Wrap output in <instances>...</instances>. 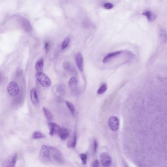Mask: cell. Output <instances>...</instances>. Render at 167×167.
Masks as SVG:
<instances>
[{
    "label": "cell",
    "instance_id": "obj_26",
    "mask_svg": "<svg viewBox=\"0 0 167 167\" xmlns=\"http://www.w3.org/2000/svg\"><path fill=\"white\" fill-rule=\"evenodd\" d=\"M80 158L82 164L83 165H85L87 163V156L86 154H80Z\"/></svg>",
    "mask_w": 167,
    "mask_h": 167
},
{
    "label": "cell",
    "instance_id": "obj_6",
    "mask_svg": "<svg viewBox=\"0 0 167 167\" xmlns=\"http://www.w3.org/2000/svg\"><path fill=\"white\" fill-rule=\"evenodd\" d=\"M109 128L112 131L118 130L119 128L120 122L119 119L116 116H112L108 121Z\"/></svg>",
    "mask_w": 167,
    "mask_h": 167
},
{
    "label": "cell",
    "instance_id": "obj_1",
    "mask_svg": "<svg viewBox=\"0 0 167 167\" xmlns=\"http://www.w3.org/2000/svg\"><path fill=\"white\" fill-rule=\"evenodd\" d=\"M36 79L43 86L49 87L52 84L51 80L43 72H37L36 74Z\"/></svg>",
    "mask_w": 167,
    "mask_h": 167
},
{
    "label": "cell",
    "instance_id": "obj_16",
    "mask_svg": "<svg viewBox=\"0 0 167 167\" xmlns=\"http://www.w3.org/2000/svg\"><path fill=\"white\" fill-rule=\"evenodd\" d=\"M77 137L76 133H74L72 139L70 140L67 144V147L69 148H75L77 145Z\"/></svg>",
    "mask_w": 167,
    "mask_h": 167
},
{
    "label": "cell",
    "instance_id": "obj_7",
    "mask_svg": "<svg viewBox=\"0 0 167 167\" xmlns=\"http://www.w3.org/2000/svg\"><path fill=\"white\" fill-rule=\"evenodd\" d=\"M75 60L77 67L79 69V71L81 72H84V57L82 53L79 52L77 53L75 55Z\"/></svg>",
    "mask_w": 167,
    "mask_h": 167
},
{
    "label": "cell",
    "instance_id": "obj_10",
    "mask_svg": "<svg viewBox=\"0 0 167 167\" xmlns=\"http://www.w3.org/2000/svg\"><path fill=\"white\" fill-rule=\"evenodd\" d=\"M69 86L72 92L75 93L77 90V79L75 77H73L69 81Z\"/></svg>",
    "mask_w": 167,
    "mask_h": 167
},
{
    "label": "cell",
    "instance_id": "obj_12",
    "mask_svg": "<svg viewBox=\"0 0 167 167\" xmlns=\"http://www.w3.org/2000/svg\"><path fill=\"white\" fill-rule=\"evenodd\" d=\"M30 98L33 104L36 106L39 104V99L38 97L37 93L35 89L33 88L30 92Z\"/></svg>",
    "mask_w": 167,
    "mask_h": 167
},
{
    "label": "cell",
    "instance_id": "obj_11",
    "mask_svg": "<svg viewBox=\"0 0 167 167\" xmlns=\"http://www.w3.org/2000/svg\"><path fill=\"white\" fill-rule=\"evenodd\" d=\"M122 51H115V52H113V53H110L108 55H106L105 57H104L103 60H102V62L104 63H106L109 62L110 60H111L113 58L116 57L120 55H121Z\"/></svg>",
    "mask_w": 167,
    "mask_h": 167
},
{
    "label": "cell",
    "instance_id": "obj_9",
    "mask_svg": "<svg viewBox=\"0 0 167 167\" xmlns=\"http://www.w3.org/2000/svg\"><path fill=\"white\" fill-rule=\"evenodd\" d=\"M48 127L49 128V134L51 136H53L55 135L59 134L61 130V128H60L57 124L55 123L50 122L48 124Z\"/></svg>",
    "mask_w": 167,
    "mask_h": 167
},
{
    "label": "cell",
    "instance_id": "obj_22",
    "mask_svg": "<svg viewBox=\"0 0 167 167\" xmlns=\"http://www.w3.org/2000/svg\"><path fill=\"white\" fill-rule=\"evenodd\" d=\"M65 104L67 106V107L68 108L69 110H70V112L71 113L73 116L75 115V107L73 106V104H72V103L69 102L68 101H65Z\"/></svg>",
    "mask_w": 167,
    "mask_h": 167
},
{
    "label": "cell",
    "instance_id": "obj_19",
    "mask_svg": "<svg viewBox=\"0 0 167 167\" xmlns=\"http://www.w3.org/2000/svg\"><path fill=\"white\" fill-rule=\"evenodd\" d=\"M56 92L59 94L60 95L64 96L66 93V88L64 84H60L56 87Z\"/></svg>",
    "mask_w": 167,
    "mask_h": 167
},
{
    "label": "cell",
    "instance_id": "obj_28",
    "mask_svg": "<svg viewBox=\"0 0 167 167\" xmlns=\"http://www.w3.org/2000/svg\"><path fill=\"white\" fill-rule=\"evenodd\" d=\"M93 152H94V154H95L96 152H97L98 148L97 141L96 140H94V141H93Z\"/></svg>",
    "mask_w": 167,
    "mask_h": 167
},
{
    "label": "cell",
    "instance_id": "obj_29",
    "mask_svg": "<svg viewBox=\"0 0 167 167\" xmlns=\"http://www.w3.org/2000/svg\"><path fill=\"white\" fill-rule=\"evenodd\" d=\"M100 164H99V161L98 160H96L95 161H94L93 163V164H92V167H99Z\"/></svg>",
    "mask_w": 167,
    "mask_h": 167
},
{
    "label": "cell",
    "instance_id": "obj_20",
    "mask_svg": "<svg viewBox=\"0 0 167 167\" xmlns=\"http://www.w3.org/2000/svg\"><path fill=\"white\" fill-rule=\"evenodd\" d=\"M22 24L25 31H27V32H29V31H31V23L27 19H24L22 20Z\"/></svg>",
    "mask_w": 167,
    "mask_h": 167
},
{
    "label": "cell",
    "instance_id": "obj_4",
    "mask_svg": "<svg viewBox=\"0 0 167 167\" xmlns=\"http://www.w3.org/2000/svg\"><path fill=\"white\" fill-rule=\"evenodd\" d=\"M7 91L10 96L15 97L19 94V87L15 81H11L7 86Z\"/></svg>",
    "mask_w": 167,
    "mask_h": 167
},
{
    "label": "cell",
    "instance_id": "obj_23",
    "mask_svg": "<svg viewBox=\"0 0 167 167\" xmlns=\"http://www.w3.org/2000/svg\"><path fill=\"white\" fill-rule=\"evenodd\" d=\"M63 68L65 70L68 71H70V72H73L75 71V69L73 68V67L71 65V64H70L68 62H64L63 63Z\"/></svg>",
    "mask_w": 167,
    "mask_h": 167
},
{
    "label": "cell",
    "instance_id": "obj_8",
    "mask_svg": "<svg viewBox=\"0 0 167 167\" xmlns=\"http://www.w3.org/2000/svg\"><path fill=\"white\" fill-rule=\"evenodd\" d=\"M100 160L102 166L104 167H109L112 163V159L110 156L106 152L101 154Z\"/></svg>",
    "mask_w": 167,
    "mask_h": 167
},
{
    "label": "cell",
    "instance_id": "obj_25",
    "mask_svg": "<svg viewBox=\"0 0 167 167\" xmlns=\"http://www.w3.org/2000/svg\"><path fill=\"white\" fill-rule=\"evenodd\" d=\"M70 38L69 37L66 38L64 41L62 42L61 44V48L62 49H64L68 46L70 43Z\"/></svg>",
    "mask_w": 167,
    "mask_h": 167
},
{
    "label": "cell",
    "instance_id": "obj_30",
    "mask_svg": "<svg viewBox=\"0 0 167 167\" xmlns=\"http://www.w3.org/2000/svg\"><path fill=\"white\" fill-rule=\"evenodd\" d=\"M49 45L48 42H46L45 43V49L46 50L47 52H48L49 50Z\"/></svg>",
    "mask_w": 167,
    "mask_h": 167
},
{
    "label": "cell",
    "instance_id": "obj_17",
    "mask_svg": "<svg viewBox=\"0 0 167 167\" xmlns=\"http://www.w3.org/2000/svg\"><path fill=\"white\" fill-rule=\"evenodd\" d=\"M159 34H160V37L161 38V39L163 42H167V31L165 28H161L159 31Z\"/></svg>",
    "mask_w": 167,
    "mask_h": 167
},
{
    "label": "cell",
    "instance_id": "obj_24",
    "mask_svg": "<svg viewBox=\"0 0 167 167\" xmlns=\"http://www.w3.org/2000/svg\"><path fill=\"white\" fill-rule=\"evenodd\" d=\"M107 88H108V87H107L106 84H102L98 89V90H97V94L98 95H102V94H104L107 90Z\"/></svg>",
    "mask_w": 167,
    "mask_h": 167
},
{
    "label": "cell",
    "instance_id": "obj_13",
    "mask_svg": "<svg viewBox=\"0 0 167 167\" xmlns=\"http://www.w3.org/2000/svg\"><path fill=\"white\" fill-rule=\"evenodd\" d=\"M142 14L147 17L148 21L150 22H153L156 18V16L155 15V14H154L150 11H146L143 12Z\"/></svg>",
    "mask_w": 167,
    "mask_h": 167
},
{
    "label": "cell",
    "instance_id": "obj_3",
    "mask_svg": "<svg viewBox=\"0 0 167 167\" xmlns=\"http://www.w3.org/2000/svg\"><path fill=\"white\" fill-rule=\"evenodd\" d=\"M40 158L44 163H49L51 161V154L49 148L46 145H42L40 152Z\"/></svg>",
    "mask_w": 167,
    "mask_h": 167
},
{
    "label": "cell",
    "instance_id": "obj_18",
    "mask_svg": "<svg viewBox=\"0 0 167 167\" xmlns=\"http://www.w3.org/2000/svg\"><path fill=\"white\" fill-rule=\"evenodd\" d=\"M44 67V60L42 58L38 60L35 64V69L37 72H42Z\"/></svg>",
    "mask_w": 167,
    "mask_h": 167
},
{
    "label": "cell",
    "instance_id": "obj_15",
    "mask_svg": "<svg viewBox=\"0 0 167 167\" xmlns=\"http://www.w3.org/2000/svg\"><path fill=\"white\" fill-rule=\"evenodd\" d=\"M43 111L44 114L45 116L46 117L47 120H48L49 121H51L53 119V115L51 111L49 110V109L45 107L43 108Z\"/></svg>",
    "mask_w": 167,
    "mask_h": 167
},
{
    "label": "cell",
    "instance_id": "obj_27",
    "mask_svg": "<svg viewBox=\"0 0 167 167\" xmlns=\"http://www.w3.org/2000/svg\"><path fill=\"white\" fill-rule=\"evenodd\" d=\"M114 5L112 3H104V7L107 9H112Z\"/></svg>",
    "mask_w": 167,
    "mask_h": 167
},
{
    "label": "cell",
    "instance_id": "obj_5",
    "mask_svg": "<svg viewBox=\"0 0 167 167\" xmlns=\"http://www.w3.org/2000/svg\"><path fill=\"white\" fill-rule=\"evenodd\" d=\"M17 160V154H14L13 155L5 159L2 164V167H14L15 166Z\"/></svg>",
    "mask_w": 167,
    "mask_h": 167
},
{
    "label": "cell",
    "instance_id": "obj_21",
    "mask_svg": "<svg viewBox=\"0 0 167 167\" xmlns=\"http://www.w3.org/2000/svg\"><path fill=\"white\" fill-rule=\"evenodd\" d=\"M45 135L41 133V132L38 131H36L33 133L32 138L33 139H42V138H45Z\"/></svg>",
    "mask_w": 167,
    "mask_h": 167
},
{
    "label": "cell",
    "instance_id": "obj_14",
    "mask_svg": "<svg viewBox=\"0 0 167 167\" xmlns=\"http://www.w3.org/2000/svg\"><path fill=\"white\" fill-rule=\"evenodd\" d=\"M70 135L69 134V132L68 130L65 128H61V131L60 132L58 136H59L60 139L62 140H65L68 138Z\"/></svg>",
    "mask_w": 167,
    "mask_h": 167
},
{
    "label": "cell",
    "instance_id": "obj_2",
    "mask_svg": "<svg viewBox=\"0 0 167 167\" xmlns=\"http://www.w3.org/2000/svg\"><path fill=\"white\" fill-rule=\"evenodd\" d=\"M51 156L55 160L59 163L60 164H63L64 162V158L63 154L60 150L55 147H49Z\"/></svg>",
    "mask_w": 167,
    "mask_h": 167
}]
</instances>
